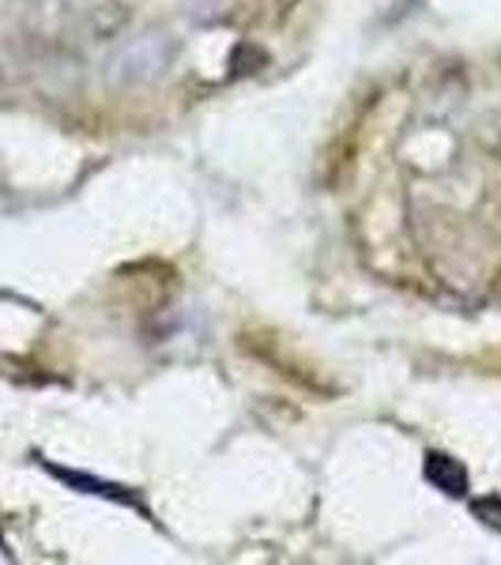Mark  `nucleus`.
Listing matches in <instances>:
<instances>
[{
  "mask_svg": "<svg viewBox=\"0 0 501 565\" xmlns=\"http://www.w3.org/2000/svg\"><path fill=\"white\" fill-rule=\"evenodd\" d=\"M426 479H430L434 487L449 490V494H463V490H468V476H463L460 463L449 457H437V452L426 460Z\"/></svg>",
  "mask_w": 501,
  "mask_h": 565,
  "instance_id": "nucleus-1",
  "label": "nucleus"
},
{
  "mask_svg": "<svg viewBox=\"0 0 501 565\" xmlns=\"http://www.w3.org/2000/svg\"><path fill=\"white\" fill-rule=\"evenodd\" d=\"M476 513L479 516H490V527H501V501L494 498V501H476Z\"/></svg>",
  "mask_w": 501,
  "mask_h": 565,
  "instance_id": "nucleus-2",
  "label": "nucleus"
}]
</instances>
